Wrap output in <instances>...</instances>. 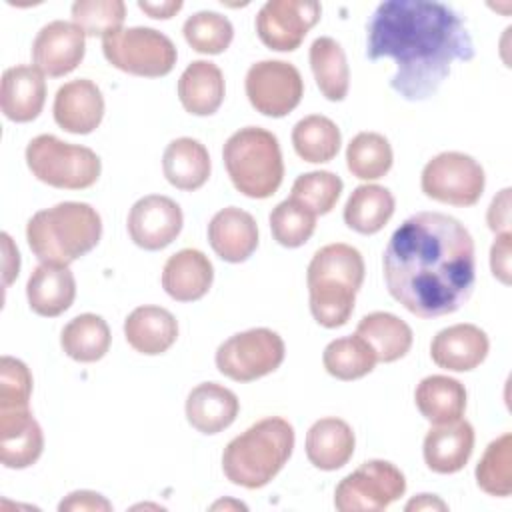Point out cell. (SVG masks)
I'll return each mask as SVG.
<instances>
[{"label": "cell", "instance_id": "1", "mask_svg": "<svg viewBox=\"0 0 512 512\" xmlns=\"http://www.w3.org/2000/svg\"><path fill=\"white\" fill-rule=\"evenodd\" d=\"M384 282L394 300L420 318L456 312L476 282L474 240L468 228L442 212H416L390 236Z\"/></svg>", "mask_w": 512, "mask_h": 512}, {"label": "cell", "instance_id": "2", "mask_svg": "<svg viewBox=\"0 0 512 512\" xmlns=\"http://www.w3.org/2000/svg\"><path fill=\"white\" fill-rule=\"evenodd\" d=\"M366 56L390 58V88L404 100L434 96L454 62L474 58V42L462 16L436 0H386L366 24Z\"/></svg>", "mask_w": 512, "mask_h": 512}, {"label": "cell", "instance_id": "3", "mask_svg": "<svg viewBox=\"0 0 512 512\" xmlns=\"http://www.w3.org/2000/svg\"><path fill=\"white\" fill-rule=\"evenodd\" d=\"M364 282L362 254L344 242L326 244L312 256L306 270L310 312L324 328L344 326Z\"/></svg>", "mask_w": 512, "mask_h": 512}, {"label": "cell", "instance_id": "4", "mask_svg": "<svg viewBox=\"0 0 512 512\" xmlns=\"http://www.w3.org/2000/svg\"><path fill=\"white\" fill-rule=\"evenodd\" d=\"M102 236V218L86 202H60L38 210L26 224V240L40 262L68 266L94 250Z\"/></svg>", "mask_w": 512, "mask_h": 512}, {"label": "cell", "instance_id": "5", "mask_svg": "<svg viewBox=\"0 0 512 512\" xmlns=\"http://www.w3.org/2000/svg\"><path fill=\"white\" fill-rule=\"evenodd\" d=\"M294 450V428L280 416H268L232 438L222 452L224 476L242 488L266 486Z\"/></svg>", "mask_w": 512, "mask_h": 512}, {"label": "cell", "instance_id": "6", "mask_svg": "<svg viewBox=\"0 0 512 512\" xmlns=\"http://www.w3.org/2000/svg\"><path fill=\"white\" fill-rule=\"evenodd\" d=\"M226 172L248 198H270L282 184L284 162L278 138L260 126L236 130L222 148Z\"/></svg>", "mask_w": 512, "mask_h": 512}, {"label": "cell", "instance_id": "7", "mask_svg": "<svg viewBox=\"0 0 512 512\" xmlns=\"http://www.w3.org/2000/svg\"><path fill=\"white\" fill-rule=\"evenodd\" d=\"M26 164L40 182L64 190L90 188L102 172V162L94 150L52 134H40L28 142Z\"/></svg>", "mask_w": 512, "mask_h": 512}, {"label": "cell", "instance_id": "8", "mask_svg": "<svg viewBox=\"0 0 512 512\" xmlns=\"http://www.w3.org/2000/svg\"><path fill=\"white\" fill-rule=\"evenodd\" d=\"M102 52L114 68L144 78L170 74L178 58L174 42L148 26L122 28L102 38Z\"/></svg>", "mask_w": 512, "mask_h": 512}, {"label": "cell", "instance_id": "9", "mask_svg": "<svg viewBox=\"0 0 512 512\" xmlns=\"http://www.w3.org/2000/svg\"><path fill=\"white\" fill-rule=\"evenodd\" d=\"M286 356L280 334L270 328H250L224 340L216 350V368L230 380L252 382L272 374Z\"/></svg>", "mask_w": 512, "mask_h": 512}, {"label": "cell", "instance_id": "10", "mask_svg": "<svg viewBox=\"0 0 512 512\" xmlns=\"http://www.w3.org/2000/svg\"><path fill=\"white\" fill-rule=\"evenodd\" d=\"M406 492V478L388 460L362 462L340 480L334 490V506L340 512H380Z\"/></svg>", "mask_w": 512, "mask_h": 512}, {"label": "cell", "instance_id": "11", "mask_svg": "<svg viewBox=\"0 0 512 512\" xmlns=\"http://www.w3.org/2000/svg\"><path fill=\"white\" fill-rule=\"evenodd\" d=\"M422 192L442 204L474 206L486 186L484 168L464 152H440L426 162L420 176Z\"/></svg>", "mask_w": 512, "mask_h": 512}, {"label": "cell", "instance_id": "12", "mask_svg": "<svg viewBox=\"0 0 512 512\" xmlns=\"http://www.w3.org/2000/svg\"><path fill=\"white\" fill-rule=\"evenodd\" d=\"M244 88L256 112L270 118H282L300 104L304 80L298 68L290 62L260 60L248 68Z\"/></svg>", "mask_w": 512, "mask_h": 512}, {"label": "cell", "instance_id": "13", "mask_svg": "<svg viewBox=\"0 0 512 512\" xmlns=\"http://www.w3.org/2000/svg\"><path fill=\"white\" fill-rule=\"evenodd\" d=\"M322 6L314 0H268L256 16V32L276 52L296 50L320 20Z\"/></svg>", "mask_w": 512, "mask_h": 512}, {"label": "cell", "instance_id": "14", "mask_svg": "<svg viewBox=\"0 0 512 512\" xmlns=\"http://www.w3.org/2000/svg\"><path fill=\"white\" fill-rule=\"evenodd\" d=\"M184 224L182 208L168 196L148 194L128 212V234L144 250H162L176 240Z\"/></svg>", "mask_w": 512, "mask_h": 512}, {"label": "cell", "instance_id": "15", "mask_svg": "<svg viewBox=\"0 0 512 512\" xmlns=\"http://www.w3.org/2000/svg\"><path fill=\"white\" fill-rule=\"evenodd\" d=\"M86 52V34L66 20H52L40 28L32 42L34 66L50 78H60L78 68Z\"/></svg>", "mask_w": 512, "mask_h": 512}, {"label": "cell", "instance_id": "16", "mask_svg": "<svg viewBox=\"0 0 512 512\" xmlns=\"http://www.w3.org/2000/svg\"><path fill=\"white\" fill-rule=\"evenodd\" d=\"M52 112L62 130L70 134H90L104 118V96L88 78L70 80L58 88Z\"/></svg>", "mask_w": 512, "mask_h": 512}, {"label": "cell", "instance_id": "17", "mask_svg": "<svg viewBox=\"0 0 512 512\" xmlns=\"http://www.w3.org/2000/svg\"><path fill=\"white\" fill-rule=\"evenodd\" d=\"M490 350L486 332L476 324H454L440 330L430 342V356L438 368L468 372L478 368Z\"/></svg>", "mask_w": 512, "mask_h": 512}, {"label": "cell", "instance_id": "18", "mask_svg": "<svg viewBox=\"0 0 512 512\" xmlns=\"http://www.w3.org/2000/svg\"><path fill=\"white\" fill-rule=\"evenodd\" d=\"M212 250L230 264L244 262L258 248V226L250 212L228 206L218 210L208 224Z\"/></svg>", "mask_w": 512, "mask_h": 512}, {"label": "cell", "instance_id": "19", "mask_svg": "<svg viewBox=\"0 0 512 512\" xmlns=\"http://www.w3.org/2000/svg\"><path fill=\"white\" fill-rule=\"evenodd\" d=\"M44 450V434L30 408L0 410V460L6 468L32 466Z\"/></svg>", "mask_w": 512, "mask_h": 512}, {"label": "cell", "instance_id": "20", "mask_svg": "<svg viewBox=\"0 0 512 512\" xmlns=\"http://www.w3.org/2000/svg\"><path fill=\"white\" fill-rule=\"evenodd\" d=\"M46 102L44 74L36 66H12L2 74L0 108L12 122H32Z\"/></svg>", "mask_w": 512, "mask_h": 512}, {"label": "cell", "instance_id": "21", "mask_svg": "<svg viewBox=\"0 0 512 512\" xmlns=\"http://www.w3.org/2000/svg\"><path fill=\"white\" fill-rule=\"evenodd\" d=\"M474 450V428L466 420L438 424L424 436V462L436 474L460 472Z\"/></svg>", "mask_w": 512, "mask_h": 512}, {"label": "cell", "instance_id": "22", "mask_svg": "<svg viewBox=\"0 0 512 512\" xmlns=\"http://www.w3.org/2000/svg\"><path fill=\"white\" fill-rule=\"evenodd\" d=\"M212 280V262L196 248H184L172 254L162 268V288L178 302H194L204 298L212 286Z\"/></svg>", "mask_w": 512, "mask_h": 512}, {"label": "cell", "instance_id": "23", "mask_svg": "<svg viewBox=\"0 0 512 512\" xmlns=\"http://www.w3.org/2000/svg\"><path fill=\"white\" fill-rule=\"evenodd\" d=\"M26 296L32 312L44 318H56L66 312L76 298L74 274L68 266L42 262L28 278Z\"/></svg>", "mask_w": 512, "mask_h": 512}, {"label": "cell", "instance_id": "24", "mask_svg": "<svg viewBox=\"0 0 512 512\" xmlns=\"http://www.w3.org/2000/svg\"><path fill=\"white\" fill-rule=\"evenodd\" d=\"M240 410L236 394L216 382H202L186 398V420L202 434H218L228 428Z\"/></svg>", "mask_w": 512, "mask_h": 512}, {"label": "cell", "instance_id": "25", "mask_svg": "<svg viewBox=\"0 0 512 512\" xmlns=\"http://www.w3.org/2000/svg\"><path fill=\"white\" fill-rule=\"evenodd\" d=\"M126 342L140 354H164L178 338L174 314L162 306H138L124 320Z\"/></svg>", "mask_w": 512, "mask_h": 512}, {"label": "cell", "instance_id": "26", "mask_svg": "<svg viewBox=\"0 0 512 512\" xmlns=\"http://www.w3.org/2000/svg\"><path fill=\"white\" fill-rule=\"evenodd\" d=\"M354 430L342 418H320L306 434V456L312 466L332 472L348 464L354 454Z\"/></svg>", "mask_w": 512, "mask_h": 512}, {"label": "cell", "instance_id": "27", "mask_svg": "<svg viewBox=\"0 0 512 512\" xmlns=\"http://www.w3.org/2000/svg\"><path fill=\"white\" fill-rule=\"evenodd\" d=\"M222 70L208 60H194L186 66L178 80V98L186 112L194 116L214 114L224 100Z\"/></svg>", "mask_w": 512, "mask_h": 512}, {"label": "cell", "instance_id": "28", "mask_svg": "<svg viewBox=\"0 0 512 512\" xmlns=\"http://www.w3.org/2000/svg\"><path fill=\"white\" fill-rule=\"evenodd\" d=\"M210 154L206 146L194 138L182 136L172 140L162 154V172L178 190H198L210 178Z\"/></svg>", "mask_w": 512, "mask_h": 512}, {"label": "cell", "instance_id": "29", "mask_svg": "<svg viewBox=\"0 0 512 512\" xmlns=\"http://www.w3.org/2000/svg\"><path fill=\"white\" fill-rule=\"evenodd\" d=\"M414 402L420 414L434 426L450 424L464 416L466 388L460 380L432 374L420 380L414 392Z\"/></svg>", "mask_w": 512, "mask_h": 512}, {"label": "cell", "instance_id": "30", "mask_svg": "<svg viewBox=\"0 0 512 512\" xmlns=\"http://www.w3.org/2000/svg\"><path fill=\"white\" fill-rule=\"evenodd\" d=\"M356 336H360L374 352L378 362H396L408 354L412 348V328L390 312H370L358 326Z\"/></svg>", "mask_w": 512, "mask_h": 512}, {"label": "cell", "instance_id": "31", "mask_svg": "<svg viewBox=\"0 0 512 512\" xmlns=\"http://www.w3.org/2000/svg\"><path fill=\"white\" fill-rule=\"evenodd\" d=\"M394 196L378 184H362L354 188L344 206V222L358 234L380 232L394 214Z\"/></svg>", "mask_w": 512, "mask_h": 512}, {"label": "cell", "instance_id": "32", "mask_svg": "<svg viewBox=\"0 0 512 512\" xmlns=\"http://www.w3.org/2000/svg\"><path fill=\"white\" fill-rule=\"evenodd\" d=\"M308 58L322 96L332 102L344 100L350 88V68L342 46L330 36H320L312 42Z\"/></svg>", "mask_w": 512, "mask_h": 512}, {"label": "cell", "instance_id": "33", "mask_svg": "<svg viewBox=\"0 0 512 512\" xmlns=\"http://www.w3.org/2000/svg\"><path fill=\"white\" fill-rule=\"evenodd\" d=\"M110 328L98 314L86 312L72 318L60 334V346L76 362H98L110 350Z\"/></svg>", "mask_w": 512, "mask_h": 512}, {"label": "cell", "instance_id": "34", "mask_svg": "<svg viewBox=\"0 0 512 512\" xmlns=\"http://www.w3.org/2000/svg\"><path fill=\"white\" fill-rule=\"evenodd\" d=\"M340 144V128L322 114L304 116L292 128V146L304 162H330L338 154Z\"/></svg>", "mask_w": 512, "mask_h": 512}, {"label": "cell", "instance_id": "35", "mask_svg": "<svg viewBox=\"0 0 512 512\" xmlns=\"http://www.w3.org/2000/svg\"><path fill=\"white\" fill-rule=\"evenodd\" d=\"M324 368L330 376L350 382L370 374L376 366L372 348L360 336H342L332 340L322 354Z\"/></svg>", "mask_w": 512, "mask_h": 512}, {"label": "cell", "instance_id": "36", "mask_svg": "<svg viewBox=\"0 0 512 512\" xmlns=\"http://www.w3.org/2000/svg\"><path fill=\"white\" fill-rule=\"evenodd\" d=\"M392 146L378 132L356 134L346 148V166L360 180H378L392 168Z\"/></svg>", "mask_w": 512, "mask_h": 512}, {"label": "cell", "instance_id": "37", "mask_svg": "<svg viewBox=\"0 0 512 512\" xmlns=\"http://www.w3.org/2000/svg\"><path fill=\"white\" fill-rule=\"evenodd\" d=\"M476 484L482 492L498 498H506L512 492V434L506 432L492 440L478 466Z\"/></svg>", "mask_w": 512, "mask_h": 512}, {"label": "cell", "instance_id": "38", "mask_svg": "<svg viewBox=\"0 0 512 512\" xmlns=\"http://www.w3.org/2000/svg\"><path fill=\"white\" fill-rule=\"evenodd\" d=\"M182 32L192 50L200 54H222L234 38L232 22L212 10H200L188 16Z\"/></svg>", "mask_w": 512, "mask_h": 512}, {"label": "cell", "instance_id": "39", "mask_svg": "<svg viewBox=\"0 0 512 512\" xmlns=\"http://www.w3.org/2000/svg\"><path fill=\"white\" fill-rule=\"evenodd\" d=\"M342 188H344V182L334 172L314 170V172L300 174L294 180L290 198L302 204L314 216H322L336 206Z\"/></svg>", "mask_w": 512, "mask_h": 512}, {"label": "cell", "instance_id": "40", "mask_svg": "<svg viewBox=\"0 0 512 512\" xmlns=\"http://www.w3.org/2000/svg\"><path fill=\"white\" fill-rule=\"evenodd\" d=\"M316 228V216L292 198L276 204L270 212V230L284 248H298L310 240Z\"/></svg>", "mask_w": 512, "mask_h": 512}, {"label": "cell", "instance_id": "41", "mask_svg": "<svg viewBox=\"0 0 512 512\" xmlns=\"http://www.w3.org/2000/svg\"><path fill=\"white\" fill-rule=\"evenodd\" d=\"M126 4L122 0H78L72 4V22L86 36H110L122 30Z\"/></svg>", "mask_w": 512, "mask_h": 512}, {"label": "cell", "instance_id": "42", "mask_svg": "<svg viewBox=\"0 0 512 512\" xmlns=\"http://www.w3.org/2000/svg\"><path fill=\"white\" fill-rule=\"evenodd\" d=\"M32 374L30 368L12 356L0 358V410L30 408Z\"/></svg>", "mask_w": 512, "mask_h": 512}, {"label": "cell", "instance_id": "43", "mask_svg": "<svg viewBox=\"0 0 512 512\" xmlns=\"http://www.w3.org/2000/svg\"><path fill=\"white\" fill-rule=\"evenodd\" d=\"M58 510L60 512H110L112 510V504L98 492H92V490H76V492H70L60 504H58Z\"/></svg>", "mask_w": 512, "mask_h": 512}, {"label": "cell", "instance_id": "44", "mask_svg": "<svg viewBox=\"0 0 512 512\" xmlns=\"http://www.w3.org/2000/svg\"><path fill=\"white\" fill-rule=\"evenodd\" d=\"M510 192V188H502L488 206L486 222L494 234H510Z\"/></svg>", "mask_w": 512, "mask_h": 512}, {"label": "cell", "instance_id": "45", "mask_svg": "<svg viewBox=\"0 0 512 512\" xmlns=\"http://www.w3.org/2000/svg\"><path fill=\"white\" fill-rule=\"evenodd\" d=\"M510 244L512 234H496V240L490 248V270L496 280L510 284Z\"/></svg>", "mask_w": 512, "mask_h": 512}, {"label": "cell", "instance_id": "46", "mask_svg": "<svg viewBox=\"0 0 512 512\" xmlns=\"http://www.w3.org/2000/svg\"><path fill=\"white\" fill-rule=\"evenodd\" d=\"M2 250H4V286H10L16 280L20 270V254L6 232H2Z\"/></svg>", "mask_w": 512, "mask_h": 512}, {"label": "cell", "instance_id": "47", "mask_svg": "<svg viewBox=\"0 0 512 512\" xmlns=\"http://www.w3.org/2000/svg\"><path fill=\"white\" fill-rule=\"evenodd\" d=\"M182 2L180 0H166V2H146V0H140L138 2V8L142 12H146L150 18H158V20H166V18H172L176 12L182 10Z\"/></svg>", "mask_w": 512, "mask_h": 512}, {"label": "cell", "instance_id": "48", "mask_svg": "<svg viewBox=\"0 0 512 512\" xmlns=\"http://www.w3.org/2000/svg\"><path fill=\"white\" fill-rule=\"evenodd\" d=\"M406 512H414V510H448V506L434 494H418L416 498H412L406 506Z\"/></svg>", "mask_w": 512, "mask_h": 512}]
</instances>
